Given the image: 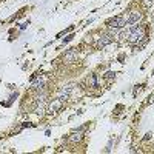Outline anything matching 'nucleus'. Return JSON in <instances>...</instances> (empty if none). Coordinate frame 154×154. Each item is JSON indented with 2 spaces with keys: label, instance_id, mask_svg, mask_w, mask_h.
I'll return each instance as SVG.
<instances>
[{
  "label": "nucleus",
  "instance_id": "nucleus-1",
  "mask_svg": "<svg viewBox=\"0 0 154 154\" xmlns=\"http://www.w3.org/2000/svg\"><path fill=\"white\" fill-rule=\"evenodd\" d=\"M143 37H145V29L142 28V26H134V28L130 31V34H128V42L130 43H137Z\"/></svg>",
  "mask_w": 154,
  "mask_h": 154
},
{
  "label": "nucleus",
  "instance_id": "nucleus-2",
  "mask_svg": "<svg viewBox=\"0 0 154 154\" xmlns=\"http://www.w3.org/2000/svg\"><path fill=\"white\" fill-rule=\"evenodd\" d=\"M106 25L110 26L111 29H120V28H123V26L126 25V20L123 19L122 15H119V17H114V19L108 20V22H106Z\"/></svg>",
  "mask_w": 154,
  "mask_h": 154
},
{
  "label": "nucleus",
  "instance_id": "nucleus-3",
  "mask_svg": "<svg viewBox=\"0 0 154 154\" xmlns=\"http://www.w3.org/2000/svg\"><path fill=\"white\" fill-rule=\"evenodd\" d=\"M62 105H63V100H60V99L52 100V102L49 103V106H48V113H49V114H56L60 108H62Z\"/></svg>",
  "mask_w": 154,
  "mask_h": 154
},
{
  "label": "nucleus",
  "instance_id": "nucleus-4",
  "mask_svg": "<svg viewBox=\"0 0 154 154\" xmlns=\"http://www.w3.org/2000/svg\"><path fill=\"white\" fill-rule=\"evenodd\" d=\"M140 17H142V14H140L139 11H133V13L130 14V17L126 19V25H134V23H137V22L140 20Z\"/></svg>",
  "mask_w": 154,
  "mask_h": 154
},
{
  "label": "nucleus",
  "instance_id": "nucleus-5",
  "mask_svg": "<svg viewBox=\"0 0 154 154\" xmlns=\"http://www.w3.org/2000/svg\"><path fill=\"white\" fill-rule=\"evenodd\" d=\"M83 131H85V128H80V130L74 131V133H71V137H69V140H71L72 143H77L80 139L83 137Z\"/></svg>",
  "mask_w": 154,
  "mask_h": 154
},
{
  "label": "nucleus",
  "instance_id": "nucleus-6",
  "mask_svg": "<svg viewBox=\"0 0 154 154\" xmlns=\"http://www.w3.org/2000/svg\"><path fill=\"white\" fill-rule=\"evenodd\" d=\"M111 42H113V35H110V34L102 35V37L99 39V42H97V46L99 48H103V46H106V45L111 43Z\"/></svg>",
  "mask_w": 154,
  "mask_h": 154
},
{
  "label": "nucleus",
  "instance_id": "nucleus-7",
  "mask_svg": "<svg viewBox=\"0 0 154 154\" xmlns=\"http://www.w3.org/2000/svg\"><path fill=\"white\" fill-rule=\"evenodd\" d=\"M76 57H77V51L71 49V51H68V52L65 54V57H63V60H65L66 63H72V62L76 60Z\"/></svg>",
  "mask_w": 154,
  "mask_h": 154
},
{
  "label": "nucleus",
  "instance_id": "nucleus-8",
  "mask_svg": "<svg viewBox=\"0 0 154 154\" xmlns=\"http://www.w3.org/2000/svg\"><path fill=\"white\" fill-rule=\"evenodd\" d=\"M32 89H34V91H43V89H45V82H43V80L35 82L34 86H32Z\"/></svg>",
  "mask_w": 154,
  "mask_h": 154
},
{
  "label": "nucleus",
  "instance_id": "nucleus-9",
  "mask_svg": "<svg viewBox=\"0 0 154 154\" xmlns=\"http://www.w3.org/2000/svg\"><path fill=\"white\" fill-rule=\"evenodd\" d=\"M88 85H89V86H93V88L99 86V83H97V74H93L91 77L88 79Z\"/></svg>",
  "mask_w": 154,
  "mask_h": 154
},
{
  "label": "nucleus",
  "instance_id": "nucleus-10",
  "mask_svg": "<svg viewBox=\"0 0 154 154\" xmlns=\"http://www.w3.org/2000/svg\"><path fill=\"white\" fill-rule=\"evenodd\" d=\"M72 89H74V83H68V85H66L65 88H63V93L69 96V93L72 91Z\"/></svg>",
  "mask_w": 154,
  "mask_h": 154
},
{
  "label": "nucleus",
  "instance_id": "nucleus-11",
  "mask_svg": "<svg viewBox=\"0 0 154 154\" xmlns=\"http://www.w3.org/2000/svg\"><path fill=\"white\" fill-rule=\"evenodd\" d=\"M114 76H116V74H114V72H113V71H108V72H106V74H105V79H108V80H111V79H113Z\"/></svg>",
  "mask_w": 154,
  "mask_h": 154
}]
</instances>
